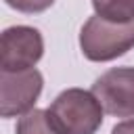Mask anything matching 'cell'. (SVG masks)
I'll return each mask as SVG.
<instances>
[{
  "label": "cell",
  "mask_w": 134,
  "mask_h": 134,
  "mask_svg": "<svg viewBox=\"0 0 134 134\" xmlns=\"http://www.w3.org/2000/svg\"><path fill=\"white\" fill-rule=\"evenodd\" d=\"M103 105L92 90L67 88L46 109L59 134H96L103 126Z\"/></svg>",
  "instance_id": "obj_1"
},
{
  "label": "cell",
  "mask_w": 134,
  "mask_h": 134,
  "mask_svg": "<svg viewBox=\"0 0 134 134\" xmlns=\"http://www.w3.org/2000/svg\"><path fill=\"white\" fill-rule=\"evenodd\" d=\"M80 48L88 61H113L134 48V21L113 23L92 15L80 29Z\"/></svg>",
  "instance_id": "obj_2"
},
{
  "label": "cell",
  "mask_w": 134,
  "mask_h": 134,
  "mask_svg": "<svg viewBox=\"0 0 134 134\" xmlns=\"http://www.w3.org/2000/svg\"><path fill=\"white\" fill-rule=\"evenodd\" d=\"M44 54V38L31 25L6 27L0 36V71L34 69Z\"/></svg>",
  "instance_id": "obj_3"
},
{
  "label": "cell",
  "mask_w": 134,
  "mask_h": 134,
  "mask_svg": "<svg viewBox=\"0 0 134 134\" xmlns=\"http://www.w3.org/2000/svg\"><path fill=\"white\" fill-rule=\"evenodd\" d=\"M44 77L34 69L25 71H0V115L21 117L36 109V100L42 92Z\"/></svg>",
  "instance_id": "obj_4"
},
{
  "label": "cell",
  "mask_w": 134,
  "mask_h": 134,
  "mask_svg": "<svg viewBox=\"0 0 134 134\" xmlns=\"http://www.w3.org/2000/svg\"><path fill=\"white\" fill-rule=\"evenodd\" d=\"M94 96L105 113L113 117H134V67H113L92 84Z\"/></svg>",
  "instance_id": "obj_5"
},
{
  "label": "cell",
  "mask_w": 134,
  "mask_h": 134,
  "mask_svg": "<svg viewBox=\"0 0 134 134\" xmlns=\"http://www.w3.org/2000/svg\"><path fill=\"white\" fill-rule=\"evenodd\" d=\"M92 8L98 17L113 23L134 21V0H92Z\"/></svg>",
  "instance_id": "obj_6"
},
{
  "label": "cell",
  "mask_w": 134,
  "mask_h": 134,
  "mask_svg": "<svg viewBox=\"0 0 134 134\" xmlns=\"http://www.w3.org/2000/svg\"><path fill=\"white\" fill-rule=\"evenodd\" d=\"M15 134H59V132L50 124L48 113L44 109H31L29 113L19 117Z\"/></svg>",
  "instance_id": "obj_7"
},
{
  "label": "cell",
  "mask_w": 134,
  "mask_h": 134,
  "mask_svg": "<svg viewBox=\"0 0 134 134\" xmlns=\"http://www.w3.org/2000/svg\"><path fill=\"white\" fill-rule=\"evenodd\" d=\"M10 8L19 10V13H27V15H34V13H44L46 8H50L54 4V0H4Z\"/></svg>",
  "instance_id": "obj_8"
},
{
  "label": "cell",
  "mask_w": 134,
  "mask_h": 134,
  "mask_svg": "<svg viewBox=\"0 0 134 134\" xmlns=\"http://www.w3.org/2000/svg\"><path fill=\"white\" fill-rule=\"evenodd\" d=\"M111 134H134V119H126L113 126Z\"/></svg>",
  "instance_id": "obj_9"
}]
</instances>
